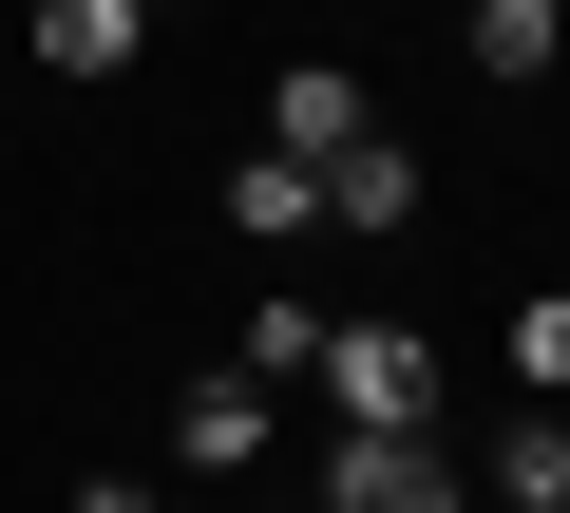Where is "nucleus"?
<instances>
[{
	"label": "nucleus",
	"instance_id": "f8f14e48",
	"mask_svg": "<svg viewBox=\"0 0 570 513\" xmlns=\"http://www.w3.org/2000/svg\"><path fill=\"white\" fill-rule=\"evenodd\" d=\"M77 513H190L171 475H77Z\"/></svg>",
	"mask_w": 570,
	"mask_h": 513
},
{
	"label": "nucleus",
	"instance_id": "0eeeda50",
	"mask_svg": "<svg viewBox=\"0 0 570 513\" xmlns=\"http://www.w3.org/2000/svg\"><path fill=\"white\" fill-rule=\"evenodd\" d=\"M475 513H570V399L494 418V475H475Z\"/></svg>",
	"mask_w": 570,
	"mask_h": 513
},
{
	"label": "nucleus",
	"instance_id": "7ed1b4c3",
	"mask_svg": "<svg viewBox=\"0 0 570 513\" xmlns=\"http://www.w3.org/2000/svg\"><path fill=\"white\" fill-rule=\"evenodd\" d=\"M266 437H285V399H266L247 362H190V381H171V475H190V494H247Z\"/></svg>",
	"mask_w": 570,
	"mask_h": 513
},
{
	"label": "nucleus",
	"instance_id": "f257e3e1",
	"mask_svg": "<svg viewBox=\"0 0 570 513\" xmlns=\"http://www.w3.org/2000/svg\"><path fill=\"white\" fill-rule=\"evenodd\" d=\"M305 513H475V456H456V418H324Z\"/></svg>",
	"mask_w": 570,
	"mask_h": 513
},
{
	"label": "nucleus",
	"instance_id": "20e7f679",
	"mask_svg": "<svg viewBox=\"0 0 570 513\" xmlns=\"http://www.w3.org/2000/svg\"><path fill=\"white\" fill-rule=\"evenodd\" d=\"M20 20H39V77H134L171 0H20Z\"/></svg>",
	"mask_w": 570,
	"mask_h": 513
},
{
	"label": "nucleus",
	"instance_id": "423d86ee",
	"mask_svg": "<svg viewBox=\"0 0 570 513\" xmlns=\"http://www.w3.org/2000/svg\"><path fill=\"white\" fill-rule=\"evenodd\" d=\"M343 134H381V96H362L343 58H285V77H266V152H305V171H324Z\"/></svg>",
	"mask_w": 570,
	"mask_h": 513
},
{
	"label": "nucleus",
	"instance_id": "39448f33",
	"mask_svg": "<svg viewBox=\"0 0 570 513\" xmlns=\"http://www.w3.org/2000/svg\"><path fill=\"white\" fill-rule=\"evenodd\" d=\"M209 209H228V228L266 247V267H285V247L324 228V171H305V152H228V171H209Z\"/></svg>",
	"mask_w": 570,
	"mask_h": 513
},
{
	"label": "nucleus",
	"instance_id": "9d476101",
	"mask_svg": "<svg viewBox=\"0 0 570 513\" xmlns=\"http://www.w3.org/2000/svg\"><path fill=\"white\" fill-rule=\"evenodd\" d=\"M570 58V0H475V77H551Z\"/></svg>",
	"mask_w": 570,
	"mask_h": 513
},
{
	"label": "nucleus",
	"instance_id": "6e6552de",
	"mask_svg": "<svg viewBox=\"0 0 570 513\" xmlns=\"http://www.w3.org/2000/svg\"><path fill=\"white\" fill-rule=\"evenodd\" d=\"M324 228H419V152L400 134H343L324 152Z\"/></svg>",
	"mask_w": 570,
	"mask_h": 513
},
{
	"label": "nucleus",
	"instance_id": "f03ea898",
	"mask_svg": "<svg viewBox=\"0 0 570 513\" xmlns=\"http://www.w3.org/2000/svg\"><path fill=\"white\" fill-rule=\"evenodd\" d=\"M305 399H324V418H456V362H438L419 324H324Z\"/></svg>",
	"mask_w": 570,
	"mask_h": 513
},
{
	"label": "nucleus",
	"instance_id": "9b49d317",
	"mask_svg": "<svg viewBox=\"0 0 570 513\" xmlns=\"http://www.w3.org/2000/svg\"><path fill=\"white\" fill-rule=\"evenodd\" d=\"M494 381H513V399H570V286H532V305H513V343H494Z\"/></svg>",
	"mask_w": 570,
	"mask_h": 513
},
{
	"label": "nucleus",
	"instance_id": "1a4fd4ad",
	"mask_svg": "<svg viewBox=\"0 0 570 513\" xmlns=\"http://www.w3.org/2000/svg\"><path fill=\"white\" fill-rule=\"evenodd\" d=\"M228 362H247L266 399H305V362H324V305H305V286H247V324H228Z\"/></svg>",
	"mask_w": 570,
	"mask_h": 513
}]
</instances>
